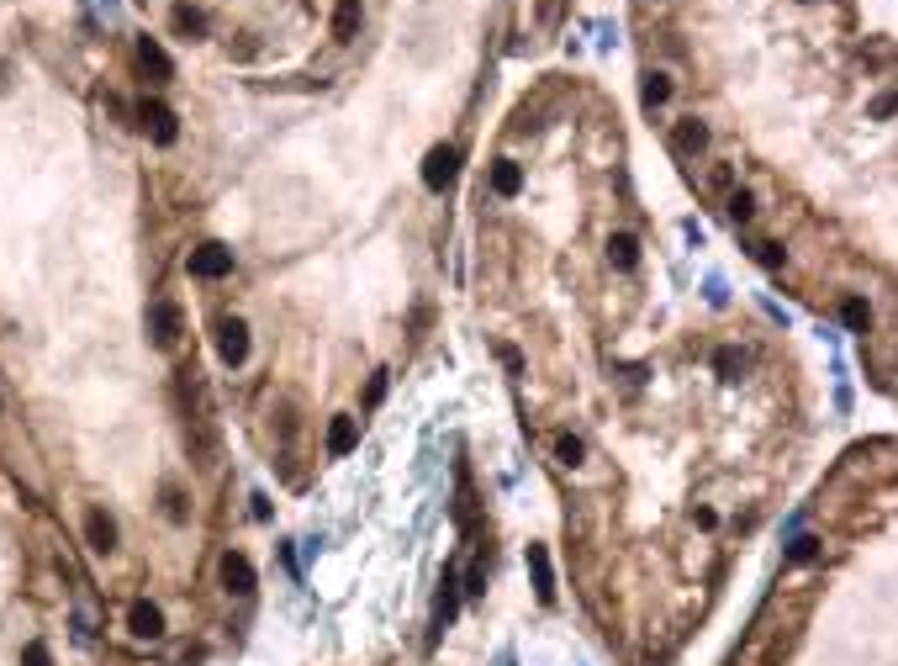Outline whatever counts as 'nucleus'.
I'll return each instance as SVG.
<instances>
[{
	"instance_id": "nucleus-1",
	"label": "nucleus",
	"mask_w": 898,
	"mask_h": 666,
	"mask_svg": "<svg viewBox=\"0 0 898 666\" xmlns=\"http://www.w3.org/2000/svg\"><path fill=\"white\" fill-rule=\"evenodd\" d=\"M455 175H460V148L455 143L428 148V159H423V185H428V191H449Z\"/></svg>"
},
{
	"instance_id": "nucleus-2",
	"label": "nucleus",
	"mask_w": 898,
	"mask_h": 666,
	"mask_svg": "<svg viewBox=\"0 0 898 666\" xmlns=\"http://www.w3.org/2000/svg\"><path fill=\"white\" fill-rule=\"evenodd\" d=\"M180 333H185V312L175 302H154V307H148V339H154L159 349H175Z\"/></svg>"
},
{
	"instance_id": "nucleus-3",
	"label": "nucleus",
	"mask_w": 898,
	"mask_h": 666,
	"mask_svg": "<svg viewBox=\"0 0 898 666\" xmlns=\"http://www.w3.org/2000/svg\"><path fill=\"white\" fill-rule=\"evenodd\" d=\"M191 275L196 281H222V275H233V249H222V244H201V249H191Z\"/></svg>"
},
{
	"instance_id": "nucleus-4",
	"label": "nucleus",
	"mask_w": 898,
	"mask_h": 666,
	"mask_svg": "<svg viewBox=\"0 0 898 666\" xmlns=\"http://www.w3.org/2000/svg\"><path fill=\"white\" fill-rule=\"evenodd\" d=\"M217 355L228 360V365L249 360V323H243V318H222V323H217Z\"/></svg>"
},
{
	"instance_id": "nucleus-5",
	"label": "nucleus",
	"mask_w": 898,
	"mask_h": 666,
	"mask_svg": "<svg viewBox=\"0 0 898 666\" xmlns=\"http://www.w3.org/2000/svg\"><path fill=\"white\" fill-rule=\"evenodd\" d=\"M138 122H143L159 143H175V138H180V117H175L164 101H143V106H138Z\"/></svg>"
},
{
	"instance_id": "nucleus-6",
	"label": "nucleus",
	"mask_w": 898,
	"mask_h": 666,
	"mask_svg": "<svg viewBox=\"0 0 898 666\" xmlns=\"http://www.w3.org/2000/svg\"><path fill=\"white\" fill-rule=\"evenodd\" d=\"M127 629H133L138 640H159L164 635V608L148 603V598H133V608H127Z\"/></svg>"
},
{
	"instance_id": "nucleus-7",
	"label": "nucleus",
	"mask_w": 898,
	"mask_h": 666,
	"mask_svg": "<svg viewBox=\"0 0 898 666\" xmlns=\"http://www.w3.org/2000/svg\"><path fill=\"white\" fill-rule=\"evenodd\" d=\"M217 577H222V587H228V592H238V598H249V592H254V566H249V555H238V550L222 555Z\"/></svg>"
},
{
	"instance_id": "nucleus-8",
	"label": "nucleus",
	"mask_w": 898,
	"mask_h": 666,
	"mask_svg": "<svg viewBox=\"0 0 898 666\" xmlns=\"http://www.w3.org/2000/svg\"><path fill=\"white\" fill-rule=\"evenodd\" d=\"M85 545L96 550V555H111V550H117V524H111L106 508H90V513H85Z\"/></svg>"
},
{
	"instance_id": "nucleus-9",
	"label": "nucleus",
	"mask_w": 898,
	"mask_h": 666,
	"mask_svg": "<svg viewBox=\"0 0 898 666\" xmlns=\"http://www.w3.org/2000/svg\"><path fill=\"white\" fill-rule=\"evenodd\" d=\"M138 64L154 74V85H170L175 80V64H170V53H164L154 37H138Z\"/></svg>"
},
{
	"instance_id": "nucleus-10",
	"label": "nucleus",
	"mask_w": 898,
	"mask_h": 666,
	"mask_svg": "<svg viewBox=\"0 0 898 666\" xmlns=\"http://www.w3.org/2000/svg\"><path fill=\"white\" fill-rule=\"evenodd\" d=\"M529 571H534L539 603H555V571H550V550L545 545H529Z\"/></svg>"
},
{
	"instance_id": "nucleus-11",
	"label": "nucleus",
	"mask_w": 898,
	"mask_h": 666,
	"mask_svg": "<svg viewBox=\"0 0 898 666\" xmlns=\"http://www.w3.org/2000/svg\"><path fill=\"white\" fill-rule=\"evenodd\" d=\"M354 444H360V418L339 413V418L328 423V455H349Z\"/></svg>"
},
{
	"instance_id": "nucleus-12",
	"label": "nucleus",
	"mask_w": 898,
	"mask_h": 666,
	"mask_svg": "<svg viewBox=\"0 0 898 666\" xmlns=\"http://www.w3.org/2000/svg\"><path fill=\"white\" fill-rule=\"evenodd\" d=\"M671 148H677V154H703V148H708V127L698 117H682L677 133H671Z\"/></svg>"
},
{
	"instance_id": "nucleus-13",
	"label": "nucleus",
	"mask_w": 898,
	"mask_h": 666,
	"mask_svg": "<svg viewBox=\"0 0 898 666\" xmlns=\"http://www.w3.org/2000/svg\"><path fill=\"white\" fill-rule=\"evenodd\" d=\"M360 22H365V6H360V0H339V6H333V37H339V43L360 37Z\"/></svg>"
},
{
	"instance_id": "nucleus-14",
	"label": "nucleus",
	"mask_w": 898,
	"mask_h": 666,
	"mask_svg": "<svg viewBox=\"0 0 898 666\" xmlns=\"http://www.w3.org/2000/svg\"><path fill=\"white\" fill-rule=\"evenodd\" d=\"M170 27H175L180 37H191V43H196V37H207V16H201L196 6H185V0H180V6L170 11Z\"/></svg>"
},
{
	"instance_id": "nucleus-15",
	"label": "nucleus",
	"mask_w": 898,
	"mask_h": 666,
	"mask_svg": "<svg viewBox=\"0 0 898 666\" xmlns=\"http://www.w3.org/2000/svg\"><path fill=\"white\" fill-rule=\"evenodd\" d=\"M492 191H497V196H518V191H523V170H518L513 159H497V164H492Z\"/></svg>"
},
{
	"instance_id": "nucleus-16",
	"label": "nucleus",
	"mask_w": 898,
	"mask_h": 666,
	"mask_svg": "<svg viewBox=\"0 0 898 666\" xmlns=\"http://www.w3.org/2000/svg\"><path fill=\"white\" fill-rule=\"evenodd\" d=\"M608 259H613L619 270H634V265H640V244H634L629 233H613V238H608Z\"/></svg>"
},
{
	"instance_id": "nucleus-17",
	"label": "nucleus",
	"mask_w": 898,
	"mask_h": 666,
	"mask_svg": "<svg viewBox=\"0 0 898 666\" xmlns=\"http://www.w3.org/2000/svg\"><path fill=\"white\" fill-rule=\"evenodd\" d=\"M640 96H645V106H650V111H656V106H666V101H671V80H666V74H656V69H650V74H645V85H640Z\"/></svg>"
},
{
	"instance_id": "nucleus-18",
	"label": "nucleus",
	"mask_w": 898,
	"mask_h": 666,
	"mask_svg": "<svg viewBox=\"0 0 898 666\" xmlns=\"http://www.w3.org/2000/svg\"><path fill=\"white\" fill-rule=\"evenodd\" d=\"M582 455H587V444L576 439V434H560V439H555V460H560V466H582Z\"/></svg>"
},
{
	"instance_id": "nucleus-19",
	"label": "nucleus",
	"mask_w": 898,
	"mask_h": 666,
	"mask_svg": "<svg viewBox=\"0 0 898 666\" xmlns=\"http://www.w3.org/2000/svg\"><path fill=\"white\" fill-rule=\"evenodd\" d=\"M840 318H846V328H856V333H862V328H872V307L862 302V296H851V302L840 307Z\"/></svg>"
},
{
	"instance_id": "nucleus-20",
	"label": "nucleus",
	"mask_w": 898,
	"mask_h": 666,
	"mask_svg": "<svg viewBox=\"0 0 898 666\" xmlns=\"http://www.w3.org/2000/svg\"><path fill=\"white\" fill-rule=\"evenodd\" d=\"M714 365H719V376H724V381H735L740 370H745V355H740V349H719Z\"/></svg>"
},
{
	"instance_id": "nucleus-21",
	"label": "nucleus",
	"mask_w": 898,
	"mask_h": 666,
	"mask_svg": "<svg viewBox=\"0 0 898 666\" xmlns=\"http://www.w3.org/2000/svg\"><path fill=\"white\" fill-rule=\"evenodd\" d=\"M449 619H455V582L444 577V592H439V608H434V629H444Z\"/></svg>"
},
{
	"instance_id": "nucleus-22",
	"label": "nucleus",
	"mask_w": 898,
	"mask_h": 666,
	"mask_svg": "<svg viewBox=\"0 0 898 666\" xmlns=\"http://www.w3.org/2000/svg\"><path fill=\"white\" fill-rule=\"evenodd\" d=\"M159 497H164V513H170L175 524H185V497H180L175 481H164V492H159Z\"/></svg>"
},
{
	"instance_id": "nucleus-23",
	"label": "nucleus",
	"mask_w": 898,
	"mask_h": 666,
	"mask_svg": "<svg viewBox=\"0 0 898 666\" xmlns=\"http://www.w3.org/2000/svg\"><path fill=\"white\" fill-rule=\"evenodd\" d=\"M751 212H756V201H751V191H735V196H729V217H735V222H745V217H751Z\"/></svg>"
},
{
	"instance_id": "nucleus-24",
	"label": "nucleus",
	"mask_w": 898,
	"mask_h": 666,
	"mask_svg": "<svg viewBox=\"0 0 898 666\" xmlns=\"http://www.w3.org/2000/svg\"><path fill=\"white\" fill-rule=\"evenodd\" d=\"M22 666H53V656H48V645L43 640H32L27 651H22Z\"/></svg>"
},
{
	"instance_id": "nucleus-25",
	"label": "nucleus",
	"mask_w": 898,
	"mask_h": 666,
	"mask_svg": "<svg viewBox=\"0 0 898 666\" xmlns=\"http://www.w3.org/2000/svg\"><path fill=\"white\" fill-rule=\"evenodd\" d=\"M814 545H819V540H809V534H803V540H793L788 555H793V561H814Z\"/></svg>"
},
{
	"instance_id": "nucleus-26",
	"label": "nucleus",
	"mask_w": 898,
	"mask_h": 666,
	"mask_svg": "<svg viewBox=\"0 0 898 666\" xmlns=\"http://www.w3.org/2000/svg\"><path fill=\"white\" fill-rule=\"evenodd\" d=\"M381 397H386V370H381V376H376V381L365 386V407H376Z\"/></svg>"
},
{
	"instance_id": "nucleus-27",
	"label": "nucleus",
	"mask_w": 898,
	"mask_h": 666,
	"mask_svg": "<svg viewBox=\"0 0 898 666\" xmlns=\"http://www.w3.org/2000/svg\"><path fill=\"white\" fill-rule=\"evenodd\" d=\"M756 259L761 265H782V249L777 244H756Z\"/></svg>"
},
{
	"instance_id": "nucleus-28",
	"label": "nucleus",
	"mask_w": 898,
	"mask_h": 666,
	"mask_svg": "<svg viewBox=\"0 0 898 666\" xmlns=\"http://www.w3.org/2000/svg\"><path fill=\"white\" fill-rule=\"evenodd\" d=\"M872 117L888 122V117H893V96H877V101H872Z\"/></svg>"
},
{
	"instance_id": "nucleus-29",
	"label": "nucleus",
	"mask_w": 898,
	"mask_h": 666,
	"mask_svg": "<svg viewBox=\"0 0 898 666\" xmlns=\"http://www.w3.org/2000/svg\"><path fill=\"white\" fill-rule=\"evenodd\" d=\"M692 518H698V529H714V524H719V513H714V508H698Z\"/></svg>"
}]
</instances>
